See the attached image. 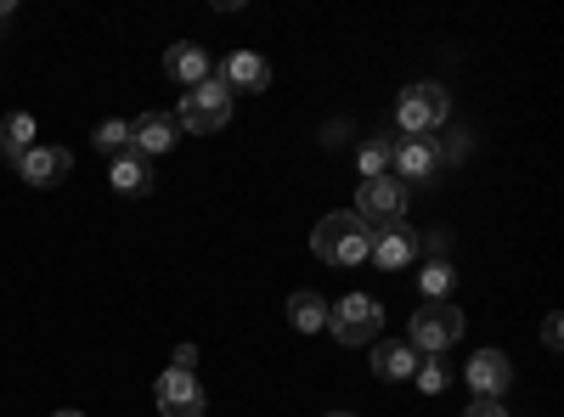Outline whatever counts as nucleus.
Here are the masks:
<instances>
[{"label": "nucleus", "mask_w": 564, "mask_h": 417, "mask_svg": "<svg viewBox=\"0 0 564 417\" xmlns=\"http://www.w3.org/2000/svg\"><path fill=\"white\" fill-rule=\"evenodd\" d=\"M193 361H198V350H193V344H181V350H175V361H170V366H181V373H193Z\"/></svg>", "instance_id": "25"}, {"label": "nucleus", "mask_w": 564, "mask_h": 417, "mask_svg": "<svg viewBox=\"0 0 564 417\" xmlns=\"http://www.w3.org/2000/svg\"><path fill=\"white\" fill-rule=\"evenodd\" d=\"M435 142H401L395 147V164H390V175L401 180V187H406V180H430L435 175Z\"/></svg>", "instance_id": "14"}, {"label": "nucleus", "mask_w": 564, "mask_h": 417, "mask_svg": "<svg viewBox=\"0 0 564 417\" xmlns=\"http://www.w3.org/2000/svg\"><path fill=\"white\" fill-rule=\"evenodd\" d=\"M452 113L441 85H406L395 102V124L406 130V142H430V130H441V119Z\"/></svg>", "instance_id": "3"}, {"label": "nucleus", "mask_w": 564, "mask_h": 417, "mask_svg": "<svg viewBox=\"0 0 564 417\" xmlns=\"http://www.w3.org/2000/svg\"><path fill=\"white\" fill-rule=\"evenodd\" d=\"M463 417H508V411H502V406H497V400H475V406H468V411H463Z\"/></svg>", "instance_id": "24"}, {"label": "nucleus", "mask_w": 564, "mask_h": 417, "mask_svg": "<svg viewBox=\"0 0 564 417\" xmlns=\"http://www.w3.org/2000/svg\"><path fill=\"white\" fill-rule=\"evenodd\" d=\"M12 169L29 180V187H57V180H68V169H74V153H68V147H45V142H34Z\"/></svg>", "instance_id": "8"}, {"label": "nucleus", "mask_w": 564, "mask_h": 417, "mask_svg": "<svg viewBox=\"0 0 564 417\" xmlns=\"http://www.w3.org/2000/svg\"><path fill=\"white\" fill-rule=\"evenodd\" d=\"M457 339H463V310H457L452 299L417 305L412 321H406V344H412L417 355H446Z\"/></svg>", "instance_id": "2"}, {"label": "nucleus", "mask_w": 564, "mask_h": 417, "mask_svg": "<svg viewBox=\"0 0 564 417\" xmlns=\"http://www.w3.org/2000/svg\"><path fill=\"white\" fill-rule=\"evenodd\" d=\"M57 417H85V411H57Z\"/></svg>", "instance_id": "26"}, {"label": "nucleus", "mask_w": 564, "mask_h": 417, "mask_svg": "<svg viewBox=\"0 0 564 417\" xmlns=\"http://www.w3.org/2000/svg\"><path fill=\"white\" fill-rule=\"evenodd\" d=\"M175 135H181V124H175L170 113H141V119L130 124V153L159 158V153H170V147H175Z\"/></svg>", "instance_id": "10"}, {"label": "nucleus", "mask_w": 564, "mask_h": 417, "mask_svg": "<svg viewBox=\"0 0 564 417\" xmlns=\"http://www.w3.org/2000/svg\"><path fill=\"white\" fill-rule=\"evenodd\" d=\"M327 328L339 344H372L384 328V305L372 294H345L339 305H327Z\"/></svg>", "instance_id": "4"}, {"label": "nucleus", "mask_w": 564, "mask_h": 417, "mask_svg": "<svg viewBox=\"0 0 564 417\" xmlns=\"http://www.w3.org/2000/svg\"><path fill=\"white\" fill-rule=\"evenodd\" d=\"M327 417H350V411H327Z\"/></svg>", "instance_id": "27"}, {"label": "nucleus", "mask_w": 564, "mask_h": 417, "mask_svg": "<svg viewBox=\"0 0 564 417\" xmlns=\"http://www.w3.org/2000/svg\"><path fill=\"white\" fill-rule=\"evenodd\" d=\"M226 119H231V90H226V79L193 85V90L181 97V113H175V124H186L193 135H215V130H226Z\"/></svg>", "instance_id": "5"}, {"label": "nucleus", "mask_w": 564, "mask_h": 417, "mask_svg": "<svg viewBox=\"0 0 564 417\" xmlns=\"http://www.w3.org/2000/svg\"><path fill=\"white\" fill-rule=\"evenodd\" d=\"M108 180H113L119 198H148L153 193V164L141 158V153H119L113 169H108Z\"/></svg>", "instance_id": "12"}, {"label": "nucleus", "mask_w": 564, "mask_h": 417, "mask_svg": "<svg viewBox=\"0 0 564 417\" xmlns=\"http://www.w3.org/2000/svg\"><path fill=\"white\" fill-rule=\"evenodd\" d=\"M97 147H102L108 158L130 153V124H124V119H102V124H97Z\"/></svg>", "instance_id": "22"}, {"label": "nucleus", "mask_w": 564, "mask_h": 417, "mask_svg": "<svg viewBox=\"0 0 564 417\" xmlns=\"http://www.w3.org/2000/svg\"><path fill=\"white\" fill-rule=\"evenodd\" d=\"M452 283H457V271H452L446 260L423 265V294H430V299H452Z\"/></svg>", "instance_id": "21"}, {"label": "nucleus", "mask_w": 564, "mask_h": 417, "mask_svg": "<svg viewBox=\"0 0 564 417\" xmlns=\"http://www.w3.org/2000/svg\"><path fill=\"white\" fill-rule=\"evenodd\" d=\"M356 164H361V180H372V175H390V164H395V142H367Z\"/></svg>", "instance_id": "19"}, {"label": "nucleus", "mask_w": 564, "mask_h": 417, "mask_svg": "<svg viewBox=\"0 0 564 417\" xmlns=\"http://www.w3.org/2000/svg\"><path fill=\"white\" fill-rule=\"evenodd\" d=\"M417 350L412 344H379V350H372V373H379L384 384H401V378H412L417 373Z\"/></svg>", "instance_id": "16"}, {"label": "nucleus", "mask_w": 564, "mask_h": 417, "mask_svg": "<svg viewBox=\"0 0 564 417\" xmlns=\"http://www.w3.org/2000/svg\"><path fill=\"white\" fill-rule=\"evenodd\" d=\"M412 254H417V238H412L406 226H384V231H372V260H379L384 271H401Z\"/></svg>", "instance_id": "15"}, {"label": "nucleus", "mask_w": 564, "mask_h": 417, "mask_svg": "<svg viewBox=\"0 0 564 417\" xmlns=\"http://www.w3.org/2000/svg\"><path fill=\"white\" fill-rule=\"evenodd\" d=\"M558 339H564V321H558V316H547V321H542V344H547V350H558Z\"/></svg>", "instance_id": "23"}, {"label": "nucleus", "mask_w": 564, "mask_h": 417, "mask_svg": "<svg viewBox=\"0 0 564 417\" xmlns=\"http://www.w3.org/2000/svg\"><path fill=\"white\" fill-rule=\"evenodd\" d=\"M34 135H40V130H34V113H7V124H0V153L18 164V158L34 147Z\"/></svg>", "instance_id": "17"}, {"label": "nucleus", "mask_w": 564, "mask_h": 417, "mask_svg": "<svg viewBox=\"0 0 564 417\" xmlns=\"http://www.w3.org/2000/svg\"><path fill=\"white\" fill-rule=\"evenodd\" d=\"M367 231H384V226H401V215H406V187L395 175H372V180H361V193H356V209H350Z\"/></svg>", "instance_id": "6"}, {"label": "nucleus", "mask_w": 564, "mask_h": 417, "mask_svg": "<svg viewBox=\"0 0 564 417\" xmlns=\"http://www.w3.org/2000/svg\"><path fill=\"white\" fill-rule=\"evenodd\" d=\"M164 74L175 79V85H186V90H193V85H204V79H215V68H209V52H204V45H170V52H164Z\"/></svg>", "instance_id": "11"}, {"label": "nucleus", "mask_w": 564, "mask_h": 417, "mask_svg": "<svg viewBox=\"0 0 564 417\" xmlns=\"http://www.w3.org/2000/svg\"><path fill=\"white\" fill-rule=\"evenodd\" d=\"M412 378H417L423 395H441V389L452 384V366H446L441 355H430V361H417V373H412Z\"/></svg>", "instance_id": "20"}, {"label": "nucleus", "mask_w": 564, "mask_h": 417, "mask_svg": "<svg viewBox=\"0 0 564 417\" xmlns=\"http://www.w3.org/2000/svg\"><path fill=\"white\" fill-rule=\"evenodd\" d=\"M468 384H475V400H497L513 384V361L502 350H480L475 361H468Z\"/></svg>", "instance_id": "9"}, {"label": "nucleus", "mask_w": 564, "mask_h": 417, "mask_svg": "<svg viewBox=\"0 0 564 417\" xmlns=\"http://www.w3.org/2000/svg\"><path fill=\"white\" fill-rule=\"evenodd\" d=\"M220 79H226L231 97H238V90H254V97H260V90L271 85V68H265V57H254V52H231Z\"/></svg>", "instance_id": "13"}, {"label": "nucleus", "mask_w": 564, "mask_h": 417, "mask_svg": "<svg viewBox=\"0 0 564 417\" xmlns=\"http://www.w3.org/2000/svg\"><path fill=\"white\" fill-rule=\"evenodd\" d=\"M289 321H294V328L300 333H316V328H327V305H322V294H294L289 299Z\"/></svg>", "instance_id": "18"}, {"label": "nucleus", "mask_w": 564, "mask_h": 417, "mask_svg": "<svg viewBox=\"0 0 564 417\" xmlns=\"http://www.w3.org/2000/svg\"><path fill=\"white\" fill-rule=\"evenodd\" d=\"M311 254H316L322 265H361V260L372 254V231H367L350 209H339V215H327V220L311 231Z\"/></svg>", "instance_id": "1"}, {"label": "nucleus", "mask_w": 564, "mask_h": 417, "mask_svg": "<svg viewBox=\"0 0 564 417\" xmlns=\"http://www.w3.org/2000/svg\"><path fill=\"white\" fill-rule=\"evenodd\" d=\"M153 395H159V411L164 417H204V406H209V395L198 389V378L181 373V366H170V373L153 384Z\"/></svg>", "instance_id": "7"}]
</instances>
